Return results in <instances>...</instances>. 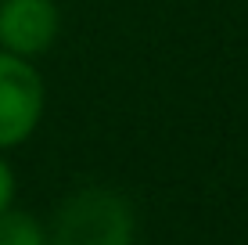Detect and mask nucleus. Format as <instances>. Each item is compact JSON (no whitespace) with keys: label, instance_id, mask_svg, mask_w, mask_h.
I'll return each mask as SVG.
<instances>
[{"label":"nucleus","instance_id":"obj_1","mask_svg":"<svg viewBox=\"0 0 248 245\" xmlns=\"http://www.w3.org/2000/svg\"><path fill=\"white\" fill-rule=\"evenodd\" d=\"M133 202L115 188H79L54 209L47 227L50 245H133Z\"/></svg>","mask_w":248,"mask_h":245},{"label":"nucleus","instance_id":"obj_2","mask_svg":"<svg viewBox=\"0 0 248 245\" xmlns=\"http://www.w3.org/2000/svg\"><path fill=\"white\" fill-rule=\"evenodd\" d=\"M47 108V87L36 62L0 50V151L18 148L36 133Z\"/></svg>","mask_w":248,"mask_h":245},{"label":"nucleus","instance_id":"obj_3","mask_svg":"<svg viewBox=\"0 0 248 245\" xmlns=\"http://www.w3.org/2000/svg\"><path fill=\"white\" fill-rule=\"evenodd\" d=\"M62 33L54 0H0V50L18 58H44Z\"/></svg>","mask_w":248,"mask_h":245},{"label":"nucleus","instance_id":"obj_4","mask_svg":"<svg viewBox=\"0 0 248 245\" xmlns=\"http://www.w3.org/2000/svg\"><path fill=\"white\" fill-rule=\"evenodd\" d=\"M0 245H50L47 242V224L36 220L25 209L7 206L0 213Z\"/></svg>","mask_w":248,"mask_h":245},{"label":"nucleus","instance_id":"obj_5","mask_svg":"<svg viewBox=\"0 0 248 245\" xmlns=\"http://www.w3.org/2000/svg\"><path fill=\"white\" fill-rule=\"evenodd\" d=\"M11 202H15V170L4 159V151H0V213H4Z\"/></svg>","mask_w":248,"mask_h":245}]
</instances>
